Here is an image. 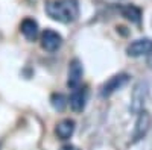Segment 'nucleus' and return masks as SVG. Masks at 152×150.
Returning a JSON list of instances; mask_svg holds the SVG:
<instances>
[{
	"label": "nucleus",
	"instance_id": "12",
	"mask_svg": "<svg viewBox=\"0 0 152 150\" xmlns=\"http://www.w3.org/2000/svg\"><path fill=\"white\" fill-rule=\"evenodd\" d=\"M50 103H52V106L56 111H62L66 108V105H67V99L62 94H59V93H53L52 97H50Z\"/></svg>",
	"mask_w": 152,
	"mask_h": 150
},
{
	"label": "nucleus",
	"instance_id": "11",
	"mask_svg": "<svg viewBox=\"0 0 152 150\" xmlns=\"http://www.w3.org/2000/svg\"><path fill=\"white\" fill-rule=\"evenodd\" d=\"M119 11L126 20H129L131 23H135V24H140V21H142V9L138 6H135V5H122V6H119Z\"/></svg>",
	"mask_w": 152,
	"mask_h": 150
},
{
	"label": "nucleus",
	"instance_id": "5",
	"mask_svg": "<svg viewBox=\"0 0 152 150\" xmlns=\"http://www.w3.org/2000/svg\"><path fill=\"white\" fill-rule=\"evenodd\" d=\"M82 64L79 59H73L70 64H69V79H67V85L70 90H76L79 88L81 83H82Z\"/></svg>",
	"mask_w": 152,
	"mask_h": 150
},
{
	"label": "nucleus",
	"instance_id": "8",
	"mask_svg": "<svg viewBox=\"0 0 152 150\" xmlns=\"http://www.w3.org/2000/svg\"><path fill=\"white\" fill-rule=\"evenodd\" d=\"M148 97V85L146 82H138L132 91V111L134 112H142L145 102Z\"/></svg>",
	"mask_w": 152,
	"mask_h": 150
},
{
	"label": "nucleus",
	"instance_id": "7",
	"mask_svg": "<svg viewBox=\"0 0 152 150\" xmlns=\"http://www.w3.org/2000/svg\"><path fill=\"white\" fill-rule=\"evenodd\" d=\"M152 124V117L148 111H142L138 112V118H137V123H135V129H134V141H138L142 140L143 136L148 133L149 128Z\"/></svg>",
	"mask_w": 152,
	"mask_h": 150
},
{
	"label": "nucleus",
	"instance_id": "3",
	"mask_svg": "<svg viewBox=\"0 0 152 150\" xmlns=\"http://www.w3.org/2000/svg\"><path fill=\"white\" fill-rule=\"evenodd\" d=\"M40 43H41V47L46 52L53 53L62 46V36L53 29H46L40 35Z\"/></svg>",
	"mask_w": 152,
	"mask_h": 150
},
{
	"label": "nucleus",
	"instance_id": "10",
	"mask_svg": "<svg viewBox=\"0 0 152 150\" xmlns=\"http://www.w3.org/2000/svg\"><path fill=\"white\" fill-rule=\"evenodd\" d=\"M20 30L21 33L24 35V38L29 40V41H35L38 38V35H40V28H38V23L31 18V17H26L21 24H20Z\"/></svg>",
	"mask_w": 152,
	"mask_h": 150
},
{
	"label": "nucleus",
	"instance_id": "6",
	"mask_svg": "<svg viewBox=\"0 0 152 150\" xmlns=\"http://www.w3.org/2000/svg\"><path fill=\"white\" fill-rule=\"evenodd\" d=\"M87 99H88V91L85 86H79L76 90H72V94L69 97L70 108L75 112H82L87 105Z\"/></svg>",
	"mask_w": 152,
	"mask_h": 150
},
{
	"label": "nucleus",
	"instance_id": "9",
	"mask_svg": "<svg viewBox=\"0 0 152 150\" xmlns=\"http://www.w3.org/2000/svg\"><path fill=\"white\" fill-rule=\"evenodd\" d=\"M75 128H76V123L75 120L72 118H64V120H61L58 124H56V128H55V133L59 140L62 141H67L72 138V135L75 132Z\"/></svg>",
	"mask_w": 152,
	"mask_h": 150
},
{
	"label": "nucleus",
	"instance_id": "1",
	"mask_svg": "<svg viewBox=\"0 0 152 150\" xmlns=\"http://www.w3.org/2000/svg\"><path fill=\"white\" fill-rule=\"evenodd\" d=\"M47 15L59 23H73L79 17V3L78 0H50L44 6Z\"/></svg>",
	"mask_w": 152,
	"mask_h": 150
},
{
	"label": "nucleus",
	"instance_id": "2",
	"mask_svg": "<svg viewBox=\"0 0 152 150\" xmlns=\"http://www.w3.org/2000/svg\"><path fill=\"white\" fill-rule=\"evenodd\" d=\"M129 80V76L126 73H119V74H114L111 76L100 88V96L102 97H108L111 96L113 93H116L117 90H120L122 86H125Z\"/></svg>",
	"mask_w": 152,
	"mask_h": 150
},
{
	"label": "nucleus",
	"instance_id": "4",
	"mask_svg": "<svg viewBox=\"0 0 152 150\" xmlns=\"http://www.w3.org/2000/svg\"><path fill=\"white\" fill-rule=\"evenodd\" d=\"M126 53L131 58H140V56H148L152 53V40L151 38H138L132 41L126 47Z\"/></svg>",
	"mask_w": 152,
	"mask_h": 150
},
{
	"label": "nucleus",
	"instance_id": "13",
	"mask_svg": "<svg viewBox=\"0 0 152 150\" xmlns=\"http://www.w3.org/2000/svg\"><path fill=\"white\" fill-rule=\"evenodd\" d=\"M151 64H152V62H151Z\"/></svg>",
	"mask_w": 152,
	"mask_h": 150
}]
</instances>
